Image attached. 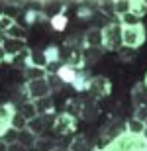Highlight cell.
<instances>
[{"instance_id":"47","label":"cell","mask_w":147,"mask_h":151,"mask_svg":"<svg viewBox=\"0 0 147 151\" xmlns=\"http://www.w3.org/2000/svg\"><path fill=\"white\" fill-rule=\"evenodd\" d=\"M92 151H102V149H100V147H96V149H92Z\"/></svg>"},{"instance_id":"19","label":"cell","mask_w":147,"mask_h":151,"mask_svg":"<svg viewBox=\"0 0 147 151\" xmlns=\"http://www.w3.org/2000/svg\"><path fill=\"white\" fill-rule=\"evenodd\" d=\"M80 110H82V98H69L67 106H65L63 112H67V114H71L73 118L80 120Z\"/></svg>"},{"instance_id":"21","label":"cell","mask_w":147,"mask_h":151,"mask_svg":"<svg viewBox=\"0 0 147 151\" xmlns=\"http://www.w3.org/2000/svg\"><path fill=\"white\" fill-rule=\"evenodd\" d=\"M29 67H39V69L47 67V59H45L43 49H32V55H29Z\"/></svg>"},{"instance_id":"12","label":"cell","mask_w":147,"mask_h":151,"mask_svg":"<svg viewBox=\"0 0 147 151\" xmlns=\"http://www.w3.org/2000/svg\"><path fill=\"white\" fill-rule=\"evenodd\" d=\"M67 12V2H43V16L47 20L59 16V14H65Z\"/></svg>"},{"instance_id":"11","label":"cell","mask_w":147,"mask_h":151,"mask_svg":"<svg viewBox=\"0 0 147 151\" xmlns=\"http://www.w3.org/2000/svg\"><path fill=\"white\" fill-rule=\"evenodd\" d=\"M131 104H133V108L147 106V86L143 83L133 84V88H131Z\"/></svg>"},{"instance_id":"10","label":"cell","mask_w":147,"mask_h":151,"mask_svg":"<svg viewBox=\"0 0 147 151\" xmlns=\"http://www.w3.org/2000/svg\"><path fill=\"white\" fill-rule=\"evenodd\" d=\"M102 137L106 139V143L108 141H112V139H116V137H120L122 134H125V122H120V120H114L112 124H108L106 128H102Z\"/></svg>"},{"instance_id":"42","label":"cell","mask_w":147,"mask_h":151,"mask_svg":"<svg viewBox=\"0 0 147 151\" xmlns=\"http://www.w3.org/2000/svg\"><path fill=\"white\" fill-rule=\"evenodd\" d=\"M6 59H8V55H6V51H4V47H2V43H0V63H4Z\"/></svg>"},{"instance_id":"26","label":"cell","mask_w":147,"mask_h":151,"mask_svg":"<svg viewBox=\"0 0 147 151\" xmlns=\"http://www.w3.org/2000/svg\"><path fill=\"white\" fill-rule=\"evenodd\" d=\"M67 24H69L67 14H59V16L47 20V26H49L53 32H65V29H67Z\"/></svg>"},{"instance_id":"7","label":"cell","mask_w":147,"mask_h":151,"mask_svg":"<svg viewBox=\"0 0 147 151\" xmlns=\"http://www.w3.org/2000/svg\"><path fill=\"white\" fill-rule=\"evenodd\" d=\"M100 116V106L94 96H86L82 98V110H80V120L85 122H94Z\"/></svg>"},{"instance_id":"8","label":"cell","mask_w":147,"mask_h":151,"mask_svg":"<svg viewBox=\"0 0 147 151\" xmlns=\"http://www.w3.org/2000/svg\"><path fill=\"white\" fill-rule=\"evenodd\" d=\"M18 108L14 102H4L0 104V135H4L8 129H10V122H12V116L16 112Z\"/></svg>"},{"instance_id":"40","label":"cell","mask_w":147,"mask_h":151,"mask_svg":"<svg viewBox=\"0 0 147 151\" xmlns=\"http://www.w3.org/2000/svg\"><path fill=\"white\" fill-rule=\"evenodd\" d=\"M133 118H136V120H139V122H145V118H147V106L136 108V114H133Z\"/></svg>"},{"instance_id":"9","label":"cell","mask_w":147,"mask_h":151,"mask_svg":"<svg viewBox=\"0 0 147 151\" xmlns=\"http://www.w3.org/2000/svg\"><path fill=\"white\" fill-rule=\"evenodd\" d=\"M82 41H85V47H102L104 43V37H102V29L100 28H88L82 34ZM82 47V49H85Z\"/></svg>"},{"instance_id":"5","label":"cell","mask_w":147,"mask_h":151,"mask_svg":"<svg viewBox=\"0 0 147 151\" xmlns=\"http://www.w3.org/2000/svg\"><path fill=\"white\" fill-rule=\"evenodd\" d=\"M26 92H28L29 100H39V98H47L53 94L47 78H37V81H29L26 83Z\"/></svg>"},{"instance_id":"17","label":"cell","mask_w":147,"mask_h":151,"mask_svg":"<svg viewBox=\"0 0 147 151\" xmlns=\"http://www.w3.org/2000/svg\"><path fill=\"white\" fill-rule=\"evenodd\" d=\"M69 151H92L90 143L86 139L85 134H79V135H73V141L69 145Z\"/></svg>"},{"instance_id":"16","label":"cell","mask_w":147,"mask_h":151,"mask_svg":"<svg viewBox=\"0 0 147 151\" xmlns=\"http://www.w3.org/2000/svg\"><path fill=\"white\" fill-rule=\"evenodd\" d=\"M57 147V137H49V135H39L35 139V145L34 149L35 151H51Z\"/></svg>"},{"instance_id":"45","label":"cell","mask_w":147,"mask_h":151,"mask_svg":"<svg viewBox=\"0 0 147 151\" xmlns=\"http://www.w3.org/2000/svg\"><path fill=\"white\" fill-rule=\"evenodd\" d=\"M51 151H65V149H61V147L57 145V147H55V149H51Z\"/></svg>"},{"instance_id":"49","label":"cell","mask_w":147,"mask_h":151,"mask_svg":"<svg viewBox=\"0 0 147 151\" xmlns=\"http://www.w3.org/2000/svg\"><path fill=\"white\" fill-rule=\"evenodd\" d=\"M67 151H69V149H67Z\"/></svg>"},{"instance_id":"30","label":"cell","mask_w":147,"mask_h":151,"mask_svg":"<svg viewBox=\"0 0 147 151\" xmlns=\"http://www.w3.org/2000/svg\"><path fill=\"white\" fill-rule=\"evenodd\" d=\"M130 12L141 20V18L147 14V2L145 0H131V10Z\"/></svg>"},{"instance_id":"14","label":"cell","mask_w":147,"mask_h":151,"mask_svg":"<svg viewBox=\"0 0 147 151\" xmlns=\"http://www.w3.org/2000/svg\"><path fill=\"white\" fill-rule=\"evenodd\" d=\"M2 47H4V51H6V55L8 57H14L20 53L22 49H26L28 45H26V41H16V39H10V37H6L4 41H2Z\"/></svg>"},{"instance_id":"35","label":"cell","mask_w":147,"mask_h":151,"mask_svg":"<svg viewBox=\"0 0 147 151\" xmlns=\"http://www.w3.org/2000/svg\"><path fill=\"white\" fill-rule=\"evenodd\" d=\"M131 10V0H116V16L122 18Z\"/></svg>"},{"instance_id":"22","label":"cell","mask_w":147,"mask_h":151,"mask_svg":"<svg viewBox=\"0 0 147 151\" xmlns=\"http://www.w3.org/2000/svg\"><path fill=\"white\" fill-rule=\"evenodd\" d=\"M4 35L10 37V39H16V41H26V37H28V29L24 28V26H20V24H14Z\"/></svg>"},{"instance_id":"2","label":"cell","mask_w":147,"mask_h":151,"mask_svg":"<svg viewBox=\"0 0 147 151\" xmlns=\"http://www.w3.org/2000/svg\"><path fill=\"white\" fill-rule=\"evenodd\" d=\"M120 28H122V45L124 47L139 49L145 43L147 32L143 24H139V26H120Z\"/></svg>"},{"instance_id":"32","label":"cell","mask_w":147,"mask_h":151,"mask_svg":"<svg viewBox=\"0 0 147 151\" xmlns=\"http://www.w3.org/2000/svg\"><path fill=\"white\" fill-rule=\"evenodd\" d=\"M43 53H45L47 63L49 61H61V47L59 45H47L45 49H43Z\"/></svg>"},{"instance_id":"38","label":"cell","mask_w":147,"mask_h":151,"mask_svg":"<svg viewBox=\"0 0 147 151\" xmlns=\"http://www.w3.org/2000/svg\"><path fill=\"white\" fill-rule=\"evenodd\" d=\"M14 24H16L14 20H10L8 16H4V14H2V16H0V34H6V32H8Z\"/></svg>"},{"instance_id":"41","label":"cell","mask_w":147,"mask_h":151,"mask_svg":"<svg viewBox=\"0 0 147 151\" xmlns=\"http://www.w3.org/2000/svg\"><path fill=\"white\" fill-rule=\"evenodd\" d=\"M8 151H29V149L24 147L20 141H16V143H10V145H8Z\"/></svg>"},{"instance_id":"24","label":"cell","mask_w":147,"mask_h":151,"mask_svg":"<svg viewBox=\"0 0 147 151\" xmlns=\"http://www.w3.org/2000/svg\"><path fill=\"white\" fill-rule=\"evenodd\" d=\"M22 73H24L26 83H29V81H37V78H47V71L45 69H39V67H28V69H24Z\"/></svg>"},{"instance_id":"39","label":"cell","mask_w":147,"mask_h":151,"mask_svg":"<svg viewBox=\"0 0 147 151\" xmlns=\"http://www.w3.org/2000/svg\"><path fill=\"white\" fill-rule=\"evenodd\" d=\"M61 65H63L61 61H49V63H47V67H45L47 75H57V73H59V69H61Z\"/></svg>"},{"instance_id":"25","label":"cell","mask_w":147,"mask_h":151,"mask_svg":"<svg viewBox=\"0 0 147 151\" xmlns=\"http://www.w3.org/2000/svg\"><path fill=\"white\" fill-rule=\"evenodd\" d=\"M100 14H104L106 18L114 20V22H118V16H116V0H104L100 2Z\"/></svg>"},{"instance_id":"44","label":"cell","mask_w":147,"mask_h":151,"mask_svg":"<svg viewBox=\"0 0 147 151\" xmlns=\"http://www.w3.org/2000/svg\"><path fill=\"white\" fill-rule=\"evenodd\" d=\"M141 135H143V139H147V128L143 129V134H141Z\"/></svg>"},{"instance_id":"4","label":"cell","mask_w":147,"mask_h":151,"mask_svg":"<svg viewBox=\"0 0 147 151\" xmlns=\"http://www.w3.org/2000/svg\"><path fill=\"white\" fill-rule=\"evenodd\" d=\"M75 129H77V118H73L67 112H61L55 118V124H53L51 132H53V137H63V135L75 134Z\"/></svg>"},{"instance_id":"20","label":"cell","mask_w":147,"mask_h":151,"mask_svg":"<svg viewBox=\"0 0 147 151\" xmlns=\"http://www.w3.org/2000/svg\"><path fill=\"white\" fill-rule=\"evenodd\" d=\"M35 108H37V116H45V114L55 112L53 98H51V96H47V98H39V100H35Z\"/></svg>"},{"instance_id":"1","label":"cell","mask_w":147,"mask_h":151,"mask_svg":"<svg viewBox=\"0 0 147 151\" xmlns=\"http://www.w3.org/2000/svg\"><path fill=\"white\" fill-rule=\"evenodd\" d=\"M102 151H147V139H143V135H133L125 132L120 137L108 141Z\"/></svg>"},{"instance_id":"6","label":"cell","mask_w":147,"mask_h":151,"mask_svg":"<svg viewBox=\"0 0 147 151\" xmlns=\"http://www.w3.org/2000/svg\"><path fill=\"white\" fill-rule=\"evenodd\" d=\"M110 90H112V83H110V78H106L104 75L92 77L90 83H88V92H90V96H94L96 100L106 98V96L110 94Z\"/></svg>"},{"instance_id":"29","label":"cell","mask_w":147,"mask_h":151,"mask_svg":"<svg viewBox=\"0 0 147 151\" xmlns=\"http://www.w3.org/2000/svg\"><path fill=\"white\" fill-rule=\"evenodd\" d=\"M28 129L32 132V134H35L37 137H39V135L45 134L47 128H45V124H43V120L37 116V118H34V120H29V122H28Z\"/></svg>"},{"instance_id":"31","label":"cell","mask_w":147,"mask_h":151,"mask_svg":"<svg viewBox=\"0 0 147 151\" xmlns=\"http://www.w3.org/2000/svg\"><path fill=\"white\" fill-rule=\"evenodd\" d=\"M10 128H12V129H16V132H22V129L28 128V120H26V118H24L22 114L16 110V112H14V116H12Z\"/></svg>"},{"instance_id":"13","label":"cell","mask_w":147,"mask_h":151,"mask_svg":"<svg viewBox=\"0 0 147 151\" xmlns=\"http://www.w3.org/2000/svg\"><path fill=\"white\" fill-rule=\"evenodd\" d=\"M106 49L104 47H85L82 49V59H85V67L86 65H94L100 61V57H104Z\"/></svg>"},{"instance_id":"3","label":"cell","mask_w":147,"mask_h":151,"mask_svg":"<svg viewBox=\"0 0 147 151\" xmlns=\"http://www.w3.org/2000/svg\"><path fill=\"white\" fill-rule=\"evenodd\" d=\"M102 37H104L102 47L106 51H118L122 47V28H120V24L112 22L106 28H102Z\"/></svg>"},{"instance_id":"15","label":"cell","mask_w":147,"mask_h":151,"mask_svg":"<svg viewBox=\"0 0 147 151\" xmlns=\"http://www.w3.org/2000/svg\"><path fill=\"white\" fill-rule=\"evenodd\" d=\"M77 75H79V71H77V69H73V67H69V65H65V63H63L61 69H59V73H57V77L61 78L63 84H73L75 78H77Z\"/></svg>"},{"instance_id":"37","label":"cell","mask_w":147,"mask_h":151,"mask_svg":"<svg viewBox=\"0 0 147 151\" xmlns=\"http://www.w3.org/2000/svg\"><path fill=\"white\" fill-rule=\"evenodd\" d=\"M47 83H49V86H51L53 92H57V90L63 88V83H61V78L57 77V75H47Z\"/></svg>"},{"instance_id":"23","label":"cell","mask_w":147,"mask_h":151,"mask_svg":"<svg viewBox=\"0 0 147 151\" xmlns=\"http://www.w3.org/2000/svg\"><path fill=\"white\" fill-rule=\"evenodd\" d=\"M90 75L85 73V71H79V75H77V78H75L73 83V88L77 90V92H85V90H88V83H90Z\"/></svg>"},{"instance_id":"34","label":"cell","mask_w":147,"mask_h":151,"mask_svg":"<svg viewBox=\"0 0 147 151\" xmlns=\"http://www.w3.org/2000/svg\"><path fill=\"white\" fill-rule=\"evenodd\" d=\"M118 24L120 26H139L141 20H139L137 16H133L131 12H128V14H124L122 18H118Z\"/></svg>"},{"instance_id":"18","label":"cell","mask_w":147,"mask_h":151,"mask_svg":"<svg viewBox=\"0 0 147 151\" xmlns=\"http://www.w3.org/2000/svg\"><path fill=\"white\" fill-rule=\"evenodd\" d=\"M18 112L22 114L26 120H34V118H37V108H35V100H26L20 104V108H18Z\"/></svg>"},{"instance_id":"33","label":"cell","mask_w":147,"mask_h":151,"mask_svg":"<svg viewBox=\"0 0 147 151\" xmlns=\"http://www.w3.org/2000/svg\"><path fill=\"white\" fill-rule=\"evenodd\" d=\"M118 55H120V61H124V63H131L133 59H136L137 55V49H131V47H120L118 49Z\"/></svg>"},{"instance_id":"28","label":"cell","mask_w":147,"mask_h":151,"mask_svg":"<svg viewBox=\"0 0 147 151\" xmlns=\"http://www.w3.org/2000/svg\"><path fill=\"white\" fill-rule=\"evenodd\" d=\"M143 129H145V124L136 120V118H130L128 122H125V132L128 134H133V135H141Z\"/></svg>"},{"instance_id":"43","label":"cell","mask_w":147,"mask_h":151,"mask_svg":"<svg viewBox=\"0 0 147 151\" xmlns=\"http://www.w3.org/2000/svg\"><path fill=\"white\" fill-rule=\"evenodd\" d=\"M0 151H8V145H6L2 139H0Z\"/></svg>"},{"instance_id":"46","label":"cell","mask_w":147,"mask_h":151,"mask_svg":"<svg viewBox=\"0 0 147 151\" xmlns=\"http://www.w3.org/2000/svg\"><path fill=\"white\" fill-rule=\"evenodd\" d=\"M143 84H145V86H147V73H145V78H143Z\"/></svg>"},{"instance_id":"36","label":"cell","mask_w":147,"mask_h":151,"mask_svg":"<svg viewBox=\"0 0 147 151\" xmlns=\"http://www.w3.org/2000/svg\"><path fill=\"white\" fill-rule=\"evenodd\" d=\"M0 139L4 141L6 145H10V143H16V141H18V132L10 128V129H8V132H6L4 135H0Z\"/></svg>"},{"instance_id":"27","label":"cell","mask_w":147,"mask_h":151,"mask_svg":"<svg viewBox=\"0 0 147 151\" xmlns=\"http://www.w3.org/2000/svg\"><path fill=\"white\" fill-rule=\"evenodd\" d=\"M35 139H37V135L32 134V132H29L28 128L22 129V132H18V141H20V143H22L24 147H28V149H34Z\"/></svg>"},{"instance_id":"48","label":"cell","mask_w":147,"mask_h":151,"mask_svg":"<svg viewBox=\"0 0 147 151\" xmlns=\"http://www.w3.org/2000/svg\"><path fill=\"white\" fill-rule=\"evenodd\" d=\"M143 124H145V128H147V118H145V122H143Z\"/></svg>"}]
</instances>
